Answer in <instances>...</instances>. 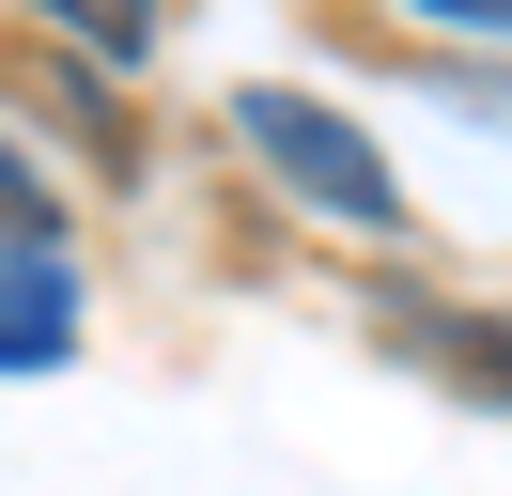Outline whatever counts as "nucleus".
<instances>
[{
  "label": "nucleus",
  "mask_w": 512,
  "mask_h": 496,
  "mask_svg": "<svg viewBox=\"0 0 512 496\" xmlns=\"http://www.w3.org/2000/svg\"><path fill=\"white\" fill-rule=\"evenodd\" d=\"M233 140H249V171H280L295 202L357 217V233H404V171H388V155H373V124H342L326 93L249 78V93H233Z\"/></svg>",
  "instance_id": "1"
},
{
  "label": "nucleus",
  "mask_w": 512,
  "mask_h": 496,
  "mask_svg": "<svg viewBox=\"0 0 512 496\" xmlns=\"http://www.w3.org/2000/svg\"><path fill=\"white\" fill-rule=\"evenodd\" d=\"M78 341V279L47 264V248H16V264H0V372H47Z\"/></svg>",
  "instance_id": "2"
},
{
  "label": "nucleus",
  "mask_w": 512,
  "mask_h": 496,
  "mask_svg": "<svg viewBox=\"0 0 512 496\" xmlns=\"http://www.w3.org/2000/svg\"><path fill=\"white\" fill-rule=\"evenodd\" d=\"M0 233L47 248V186H32V155H16V140H0Z\"/></svg>",
  "instance_id": "4"
},
{
  "label": "nucleus",
  "mask_w": 512,
  "mask_h": 496,
  "mask_svg": "<svg viewBox=\"0 0 512 496\" xmlns=\"http://www.w3.org/2000/svg\"><path fill=\"white\" fill-rule=\"evenodd\" d=\"M32 16H63L78 47H109V62H140V47H156V0H32Z\"/></svg>",
  "instance_id": "3"
},
{
  "label": "nucleus",
  "mask_w": 512,
  "mask_h": 496,
  "mask_svg": "<svg viewBox=\"0 0 512 496\" xmlns=\"http://www.w3.org/2000/svg\"><path fill=\"white\" fill-rule=\"evenodd\" d=\"M404 16H435V31H481V47H512V0H404Z\"/></svg>",
  "instance_id": "5"
}]
</instances>
